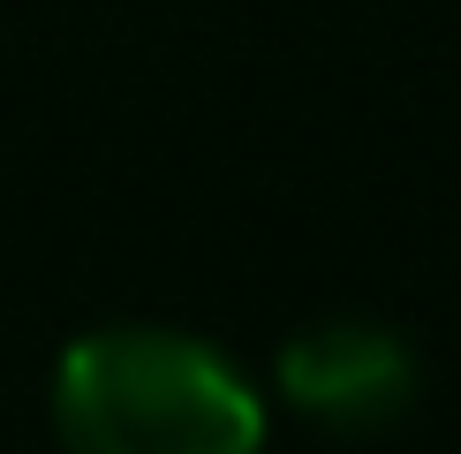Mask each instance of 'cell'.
Returning <instances> with one entry per match:
<instances>
[{"mask_svg": "<svg viewBox=\"0 0 461 454\" xmlns=\"http://www.w3.org/2000/svg\"><path fill=\"white\" fill-rule=\"evenodd\" d=\"M53 431L61 454H258L265 402L197 333L99 326L53 364Z\"/></svg>", "mask_w": 461, "mask_h": 454, "instance_id": "obj_1", "label": "cell"}, {"mask_svg": "<svg viewBox=\"0 0 461 454\" xmlns=\"http://www.w3.org/2000/svg\"><path fill=\"white\" fill-rule=\"evenodd\" d=\"M280 402L340 440L386 431L416 409V349L378 318H318L280 349Z\"/></svg>", "mask_w": 461, "mask_h": 454, "instance_id": "obj_2", "label": "cell"}]
</instances>
